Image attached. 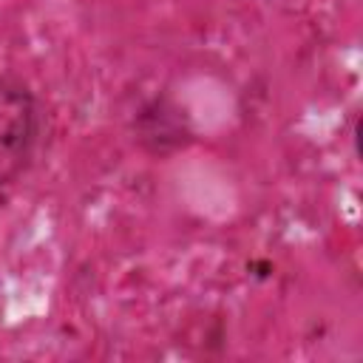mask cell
<instances>
[{"mask_svg": "<svg viewBox=\"0 0 363 363\" xmlns=\"http://www.w3.org/2000/svg\"><path fill=\"white\" fill-rule=\"evenodd\" d=\"M37 136V102L34 96L11 82L0 79V156L23 153Z\"/></svg>", "mask_w": 363, "mask_h": 363, "instance_id": "obj_1", "label": "cell"}]
</instances>
